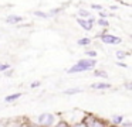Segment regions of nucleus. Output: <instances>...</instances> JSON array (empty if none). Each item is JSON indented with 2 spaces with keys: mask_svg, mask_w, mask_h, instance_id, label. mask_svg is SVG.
<instances>
[{
  "mask_svg": "<svg viewBox=\"0 0 132 127\" xmlns=\"http://www.w3.org/2000/svg\"><path fill=\"white\" fill-rule=\"evenodd\" d=\"M101 41L105 42V44H109V45H117V44H121L122 40L117 35H111V34H104V35L100 37Z\"/></svg>",
  "mask_w": 132,
  "mask_h": 127,
  "instance_id": "nucleus-1",
  "label": "nucleus"
},
{
  "mask_svg": "<svg viewBox=\"0 0 132 127\" xmlns=\"http://www.w3.org/2000/svg\"><path fill=\"white\" fill-rule=\"evenodd\" d=\"M94 66H91V65H87V64H82V62L78 61V64H75L74 66H71L68 69V73H77V72H85V71H89L92 69Z\"/></svg>",
  "mask_w": 132,
  "mask_h": 127,
  "instance_id": "nucleus-2",
  "label": "nucleus"
},
{
  "mask_svg": "<svg viewBox=\"0 0 132 127\" xmlns=\"http://www.w3.org/2000/svg\"><path fill=\"white\" fill-rule=\"evenodd\" d=\"M54 120H55V117L53 114H48V113H44V114L38 116V124H43V126H53Z\"/></svg>",
  "mask_w": 132,
  "mask_h": 127,
  "instance_id": "nucleus-3",
  "label": "nucleus"
},
{
  "mask_svg": "<svg viewBox=\"0 0 132 127\" xmlns=\"http://www.w3.org/2000/svg\"><path fill=\"white\" fill-rule=\"evenodd\" d=\"M77 23L82 27V30L85 31H91L92 30V23L89 20H84V18H77Z\"/></svg>",
  "mask_w": 132,
  "mask_h": 127,
  "instance_id": "nucleus-4",
  "label": "nucleus"
},
{
  "mask_svg": "<svg viewBox=\"0 0 132 127\" xmlns=\"http://www.w3.org/2000/svg\"><path fill=\"white\" fill-rule=\"evenodd\" d=\"M21 21H23V17L21 16H14V14H12V16L6 17L7 24H19V23H21Z\"/></svg>",
  "mask_w": 132,
  "mask_h": 127,
  "instance_id": "nucleus-5",
  "label": "nucleus"
},
{
  "mask_svg": "<svg viewBox=\"0 0 132 127\" xmlns=\"http://www.w3.org/2000/svg\"><path fill=\"white\" fill-rule=\"evenodd\" d=\"M91 87L92 89H109L111 87V85L109 83H104V82H98V83H94V85H91Z\"/></svg>",
  "mask_w": 132,
  "mask_h": 127,
  "instance_id": "nucleus-6",
  "label": "nucleus"
},
{
  "mask_svg": "<svg viewBox=\"0 0 132 127\" xmlns=\"http://www.w3.org/2000/svg\"><path fill=\"white\" fill-rule=\"evenodd\" d=\"M20 96H21V93H13V95H9V96L6 97V102H7V103H10V102H14V100H17Z\"/></svg>",
  "mask_w": 132,
  "mask_h": 127,
  "instance_id": "nucleus-7",
  "label": "nucleus"
},
{
  "mask_svg": "<svg viewBox=\"0 0 132 127\" xmlns=\"http://www.w3.org/2000/svg\"><path fill=\"white\" fill-rule=\"evenodd\" d=\"M91 44V40L88 38V37H84V38L78 40V45H81V47H85V45Z\"/></svg>",
  "mask_w": 132,
  "mask_h": 127,
  "instance_id": "nucleus-8",
  "label": "nucleus"
},
{
  "mask_svg": "<svg viewBox=\"0 0 132 127\" xmlns=\"http://www.w3.org/2000/svg\"><path fill=\"white\" fill-rule=\"evenodd\" d=\"M34 16L41 17V18H48V17H50V13H44V11H34Z\"/></svg>",
  "mask_w": 132,
  "mask_h": 127,
  "instance_id": "nucleus-9",
  "label": "nucleus"
},
{
  "mask_svg": "<svg viewBox=\"0 0 132 127\" xmlns=\"http://www.w3.org/2000/svg\"><path fill=\"white\" fill-rule=\"evenodd\" d=\"M94 76H100V78H108V73L105 71H95Z\"/></svg>",
  "mask_w": 132,
  "mask_h": 127,
  "instance_id": "nucleus-10",
  "label": "nucleus"
},
{
  "mask_svg": "<svg viewBox=\"0 0 132 127\" xmlns=\"http://www.w3.org/2000/svg\"><path fill=\"white\" fill-rule=\"evenodd\" d=\"M123 121V116H115L114 119H112V123L114 124H121Z\"/></svg>",
  "mask_w": 132,
  "mask_h": 127,
  "instance_id": "nucleus-11",
  "label": "nucleus"
},
{
  "mask_svg": "<svg viewBox=\"0 0 132 127\" xmlns=\"http://www.w3.org/2000/svg\"><path fill=\"white\" fill-rule=\"evenodd\" d=\"M97 23H98L100 25H102V27H108V25H109L108 20H104V18H98V20H97Z\"/></svg>",
  "mask_w": 132,
  "mask_h": 127,
  "instance_id": "nucleus-12",
  "label": "nucleus"
},
{
  "mask_svg": "<svg viewBox=\"0 0 132 127\" xmlns=\"http://www.w3.org/2000/svg\"><path fill=\"white\" fill-rule=\"evenodd\" d=\"M78 14H80L81 17H89L91 16V13H89L88 10H84V8H81V10L78 11Z\"/></svg>",
  "mask_w": 132,
  "mask_h": 127,
  "instance_id": "nucleus-13",
  "label": "nucleus"
},
{
  "mask_svg": "<svg viewBox=\"0 0 132 127\" xmlns=\"http://www.w3.org/2000/svg\"><path fill=\"white\" fill-rule=\"evenodd\" d=\"M80 92H81V89H67V90H64L65 95H74V93H80Z\"/></svg>",
  "mask_w": 132,
  "mask_h": 127,
  "instance_id": "nucleus-14",
  "label": "nucleus"
},
{
  "mask_svg": "<svg viewBox=\"0 0 132 127\" xmlns=\"http://www.w3.org/2000/svg\"><path fill=\"white\" fill-rule=\"evenodd\" d=\"M126 55H128V54L122 52V51H117V58H118V59H123Z\"/></svg>",
  "mask_w": 132,
  "mask_h": 127,
  "instance_id": "nucleus-15",
  "label": "nucleus"
},
{
  "mask_svg": "<svg viewBox=\"0 0 132 127\" xmlns=\"http://www.w3.org/2000/svg\"><path fill=\"white\" fill-rule=\"evenodd\" d=\"M87 56H89V58H95V56H97V52H95V51H87Z\"/></svg>",
  "mask_w": 132,
  "mask_h": 127,
  "instance_id": "nucleus-16",
  "label": "nucleus"
},
{
  "mask_svg": "<svg viewBox=\"0 0 132 127\" xmlns=\"http://www.w3.org/2000/svg\"><path fill=\"white\" fill-rule=\"evenodd\" d=\"M40 85H41V82H40V81H34V82H31L30 87H33V89H34V87H38Z\"/></svg>",
  "mask_w": 132,
  "mask_h": 127,
  "instance_id": "nucleus-17",
  "label": "nucleus"
},
{
  "mask_svg": "<svg viewBox=\"0 0 132 127\" xmlns=\"http://www.w3.org/2000/svg\"><path fill=\"white\" fill-rule=\"evenodd\" d=\"M9 68H10V65H9V64H0V72H2V71L9 69Z\"/></svg>",
  "mask_w": 132,
  "mask_h": 127,
  "instance_id": "nucleus-18",
  "label": "nucleus"
},
{
  "mask_svg": "<svg viewBox=\"0 0 132 127\" xmlns=\"http://www.w3.org/2000/svg\"><path fill=\"white\" fill-rule=\"evenodd\" d=\"M91 7L94 8V10H102V6H101V4H92Z\"/></svg>",
  "mask_w": 132,
  "mask_h": 127,
  "instance_id": "nucleus-19",
  "label": "nucleus"
},
{
  "mask_svg": "<svg viewBox=\"0 0 132 127\" xmlns=\"http://www.w3.org/2000/svg\"><path fill=\"white\" fill-rule=\"evenodd\" d=\"M61 11V8H55V10H51L50 11V16H53V14H57V13H60Z\"/></svg>",
  "mask_w": 132,
  "mask_h": 127,
  "instance_id": "nucleus-20",
  "label": "nucleus"
},
{
  "mask_svg": "<svg viewBox=\"0 0 132 127\" xmlns=\"http://www.w3.org/2000/svg\"><path fill=\"white\" fill-rule=\"evenodd\" d=\"M121 126H123V127H131L132 123H123V121H122V123H121Z\"/></svg>",
  "mask_w": 132,
  "mask_h": 127,
  "instance_id": "nucleus-21",
  "label": "nucleus"
},
{
  "mask_svg": "<svg viewBox=\"0 0 132 127\" xmlns=\"http://www.w3.org/2000/svg\"><path fill=\"white\" fill-rule=\"evenodd\" d=\"M4 75H6V76H12V71H7L6 69V73H4Z\"/></svg>",
  "mask_w": 132,
  "mask_h": 127,
  "instance_id": "nucleus-22",
  "label": "nucleus"
},
{
  "mask_svg": "<svg viewBox=\"0 0 132 127\" xmlns=\"http://www.w3.org/2000/svg\"><path fill=\"white\" fill-rule=\"evenodd\" d=\"M117 65H118V66H123V68H126V65H125V64H122V62H118Z\"/></svg>",
  "mask_w": 132,
  "mask_h": 127,
  "instance_id": "nucleus-23",
  "label": "nucleus"
}]
</instances>
